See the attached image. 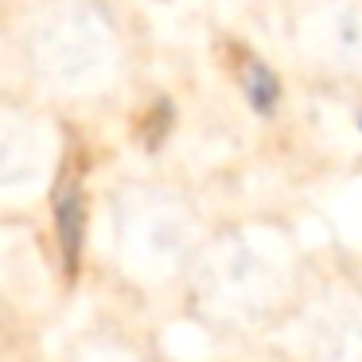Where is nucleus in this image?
<instances>
[{
	"label": "nucleus",
	"instance_id": "3",
	"mask_svg": "<svg viewBox=\"0 0 362 362\" xmlns=\"http://www.w3.org/2000/svg\"><path fill=\"white\" fill-rule=\"evenodd\" d=\"M358 129H362V117H358Z\"/></svg>",
	"mask_w": 362,
	"mask_h": 362
},
{
	"label": "nucleus",
	"instance_id": "1",
	"mask_svg": "<svg viewBox=\"0 0 362 362\" xmlns=\"http://www.w3.org/2000/svg\"><path fill=\"white\" fill-rule=\"evenodd\" d=\"M55 226H59V253H63L66 276L78 273L82 261V238H86V203L74 183H63L55 191Z\"/></svg>",
	"mask_w": 362,
	"mask_h": 362
},
{
	"label": "nucleus",
	"instance_id": "2",
	"mask_svg": "<svg viewBox=\"0 0 362 362\" xmlns=\"http://www.w3.org/2000/svg\"><path fill=\"white\" fill-rule=\"evenodd\" d=\"M242 86H245V98H250V105L257 113H273L276 102H281V82H276V74L269 71V66H261V63L245 66Z\"/></svg>",
	"mask_w": 362,
	"mask_h": 362
}]
</instances>
